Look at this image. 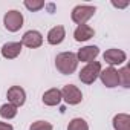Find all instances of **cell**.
Masks as SVG:
<instances>
[{
	"instance_id": "obj_8",
	"label": "cell",
	"mask_w": 130,
	"mask_h": 130,
	"mask_svg": "<svg viewBox=\"0 0 130 130\" xmlns=\"http://www.w3.org/2000/svg\"><path fill=\"white\" fill-rule=\"evenodd\" d=\"M6 96H8L9 104H12V106H15V107L23 106L25 101H26V93H25V90H23L20 86H12V87H9Z\"/></svg>"
},
{
	"instance_id": "obj_6",
	"label": "cell",
	"mask_w": 130,
	"mask_h": 130,
	"mask_svg": "<svg viewBox=\"0 0 130 130\" xmlns=\"http://www.w3.org/2000/svg\"><path fill=\"white\" fill-rule=\"evenodd\" d=\"M103 58H104V61L107 64H110V68H113V66H119V64H122L125 61L127 55L121 49H109V51L104 52Z\"/></svg>"
},
{
	"instance_id": "obj_15",
	"label": "cell",
	"mask_w": 130,
	"mask_h": 130,
	"mask_svg": "<svg viewBox=\"0 0 130 130\" xmlns=\"http://www.w3.org/2000/svg\"><path fill=\"white\" fill-rule=\"evenodd\" d=\"M115 130H130V116L127 113H118L113 116Z\"/></svg>"
},
{
	"instance_id": "obj_7",
	"label": "cell",
	"mask_w": 130,
	"mask_h": 130,
	"mask_svg": "<svg viewBox=\"0 0 130 130\" xmlns=\"http://www.w3.org/2000/svg\"><path fill=\"white\" fill-rule=\"evenodd\" d=\"M22 46H26V47H31V49H35V47H40L43 44V35L38 32V31H28L25 32V35L22 37Z\"/></svg>"
},
{
	"instance_id": "obj_17",
	"label": "cell",
	"mask_w": 130,
	"mask_h": 130,
	"mask_svg": "<svg viewBox=\"0 0 130 130\" xmlns=\"http://www.w3.org/2000/svg\"><path fill=\"white\" fill-rule=\"evenodd\" d=\"M118 78H119V84H122L124 87H130V68L124 66L122 69H119Z\"/></svg>"
},
{
	"instance_id": "obj_5",
	"label": "cell",
	"mask_w": 130,
	"mask_h": 130,
	"mask_svg": "<svg viewBox=\"0 0 130 130\" xmlns=\"http://www.w3.org/2000/svg\"><path fill=\"white\" fill-rule=\"evenodd\" d=\"M3 23H5V28L11 32H17L22 26H23V15L22 12L12 9V11H8L3 17Z\"/></svg>"
},
{
	"instance_id": "obj_3",
	"label": "cell",
	"mask_w": 130,
	"mask_h": 130,
	"mask_svg": "<svg viewBox=\"0 0 130 130\" xmlns=\"http://www.w3.org/2000/svg\"><path fill=\"white\" fill-rule=\"evenodd\" d=\"M95 14V6H90V5H78L72 9V20L80 26V25H86L87 20H90Z\"/></svg>"
},
{
	"instance_id": "obj_13",
	"label": "cell",
	"mask_w": 130,
	"mask_h": 130,
	"mask_svg": "<svg viewBox=\"0 0 130 130\" xmlns=\"http://www.w3.org/2000/svg\"><path fill=\"white\" fill-rule=\"evenodd\" d=\"M61 101V90L54 87V89H49L43 93V103L46 106H58Z\"/></svg>"
},
{
	"instance_id": "obj_20",
	"label": "cell",
	"mask_w": 130,
	"mask_h": 130,
	"mask_svg": "<svg viewBox=\"0 0 130 130\" xmlns=\"http://www.w3.org/2000/svg\"><path fill=\"white\" fill-rule=\"evenodd\" d=\"M25 6L29 11H38V9H41L44 6V2H41V0H26Z\"/></svg>"
},
{
	"instance_id": "obj_1",
	"label": "cell",
	"mask_w": 130,
	"mask_h": 130,
	"mask_svg": "<svg viewBox=\"0 0 130 130\" xmlns=\"http://www.w3.org/2000/svg\"><path fill=\"white\" fill-rule=\"evenodd\" d=\"M55 66H57L58 72L63 74V75L74 74L77 66H78L77 54H74V52H61V54H58L57 58H55Z\"/></svg>"
},
{
	"instance_id": "obj_19",
	"label": "cell",
	"mask_w": 130,
	"mask_h": 130,
	"mask_svg": "<svg viewBox=\"0 0 130 130\" xmlns=\"http://www.w3.org/2000/svg\"><path fill=\"white\" fill-rule=\"evenodd\" d=\"M29 130H52V124L47 121H35L31 124Z\"/></svg>"
},
{
	"instance_id": "obj_11",
	"label": "cell",
	"mask_w": 130,
	"mask_h": 130,
	"mask_svg": "<svg viewBox=\"0 0 130 130\" xmlns=\"http://www.w3.org/2000/svg\"><path fill=\"white\" fill-rule=\"evenodd\" d=\"M98 54H100V49L96 46H84V47H81L78 51L77 58H78V61L92 63V61H95V58L98 57Z\"/></svg>"
},
{
	"instance_id": "obj_14",
	"label": "cell",
	"mask_w": 130,
	"mask_h": 130,
	"mask_svg": "<svg viewBox=\"0 0 130 130\" xmlns=\"http://www.w3.org/2000/svg\"><path fill=\"white\" fill-rule=\"evenodd\" d=\"M64 37H66V31L63 26H55L47 32V43L49 44H60Z\"/></svg>"
},
{
	"instance_id": "obj_16",
	"label": "cell",
	"mask_w": 130,
	"mask_h": 130,
	"mask_svg": "<svg viewBox=\"0 0 130 130\" xmlns=\"http://www.w3.org/2000/svg\"><path fill=\"white\" fill-rule=\"evenodd\" d=\"M15 115H17V107L9 104V103H6L0 107V116L5 119H12V118H15Z\"/></svg>"
},
{
	"instance_id": "obj_21",
	"label": "cell",
	"mask_w": 130,
	"mask_h": 130,
	"mask_svg": "<svg viewBox=\"0 0 130 130\" xmlns=\"http://www.w3.org/2000/svg\"><path fill=\"white\" fill-rule=\"evenodd\" d=\"M0 130H14V128H12V125L8 124V122H0Z\"/></svg>"
},
{
	"instance_id": "obj_4",
	"label": "cell",
	"mask_w": 130,
	"mask_h": 130,
	"mask_svg": "<svg viewBox=\"0 0 130 130\" xmlns=\"http://www.w3.org/2000/svg\"><path fill=\"white\" fill-rule=\"evenodd\" d=\"M61 100H64V101H66L68 104H71V106H75V104H80L81 103L83 93H81V90L77 86L66 84V86L63 87V90H61Z\"/></svg>"
},
{
	"instance_id": "obj_9",
	"label": "cell",
	"mask_w": 130,
	"mask_h": 130,
	"mask_svg": "<svg viewBox=\"0 0 130 130\" xmlns=\"http://www.w3.org/2000/svg\"><path fill=\"white\" fill-rule=\"evenodd\" d=\"M100 78L103 81V84L106 87H116L119 84V78H118V71L115 68H107L104 71L100 72Z\"/></svg>"
},
{
	"instance_id": "obj_10",
	"label": "cell",
	"mask_w": 130,
	"mask_h": 130,
	"mask_svg": "<svg viewBox=\"0 0 130 130\" xmlns=\"http://www.w3.org/2000/svg\"><path fill=\"white\" fill-rule=\"evenodd\" d=\"M22 52V43L20 41H9L2 46V55L8 60H14Z\"/></svg>"
},
{
	"instance_id": "obj_18",
	"label": "cell",
	"mask_w": 130,
	"mask_h": 130,
	"mask_svg": "<svg viewBox=\"0 0 130 130\" xmlns=\"http://www.w3.org/2000/svg\"><path fill=\"white\" fill-rule=\"evenodd\" d=\"M68 130H89V125L83 118H74L69 122Z\"/></svg>"
},
{
	"instance_id": "obj_2",
	"label": "cell",
	"mask_w": 130,
	"mask_h": 130,
	"mask_svg": "<svg viewBox=\"0 0 130 130\" xmlns=\"http://www.w3.org/2000/svg\"><path fill=\"white\" fill-rule=\"evenodd\" d=\"M100 72H101V63L100 61L87 63L86 66L81 69V72H80V80L84 84H92L100 77Z\"/></svg>"
},
{
	"instance_id": "obj_12",
	"label": "cell",
	"mask_w": 130,
	"mask_h": 130,
	"mask_svg": "<svg viewBox=\"0 0 130 130\" xmlns=\"http://www.w3.org/2000/svg\"><path fill=\"white\" fill-rule=\"evenodd\" d=\"M93 35H95V31H93V28H90L89 25H80V26L75 29V32H74V38H75L77 41H87V40H90Z\"/></svg>"
}]
</instances>
